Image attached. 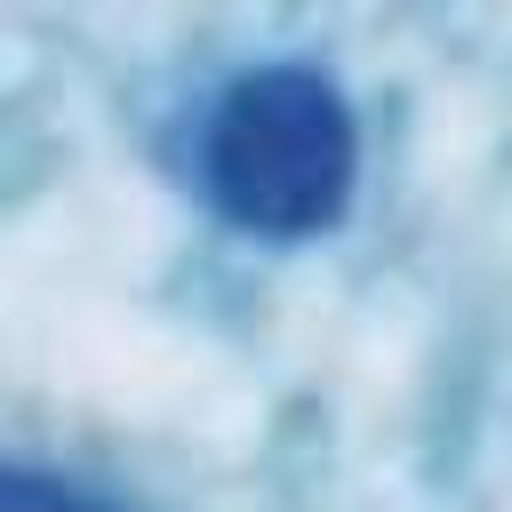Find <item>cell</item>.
Listing matches in <instances>:
<instances>
[{"instance_id": "cell-1", "label": "cell", "mask_w": 512, "mask_h": 512, "mask_svg": "<svg viewBox=\"0 0 512 512\" xmlns=\"http://www.w3.org/2000/svg\"><path fill=\"white\" fill-rule=\"evenodd\" d=\"M360 184V120L320 64H248L200 120V192L232 232L312 240L344 224Z\"/></svg>"}, {"instance_id": "cell-2", "label": "cell", "mask_w": 512, "mask_h": 512, "mask_svg": "<svg viewBox=\"0 0 512 512\" xmlns=\"http://www.w3.org/2000/svg\"><path fill=\"white\" fill-rule=\"evenodd\" d=\"M0 512H128L112 496H96L88 480H64L48 464H16L0 456Z\"/></svg>"}]
</instances>
